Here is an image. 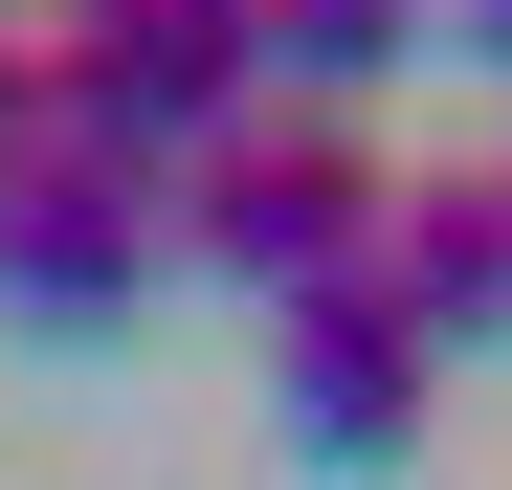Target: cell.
Here are the masks:
<instances>
[{
  "mask_svg": "<svg viewBox=\"0 0 512 490\" xmlns=\"http://www.w3.org/2000/svg\"><path fill=\"white\" fill-rule=\"evenodd\" d=\"M379 223H401V156L357 112H245L179 179V268H223L245 312H334V290H379Z\"/></svg>",
  "mask_w": 512,
  "mask_h": 490,
  "instance_id": "cell-1",
  "label": "cell"
},
{
  "mask_svg": "<svg viewBox=\"0 0 512 490\" xmlns=\"http://www.w3.org/2000/svg\"><path fill=\"white\" fill-rule=\"evenodd\" d=\"M245 112H268L245 0H67V45H45V156H90V179H156V201H179Z\"/></svg>",
  "mask_w": 512,
  "mask_h": 490,
  "instance_id": "cell-2",
  "label": "cell"
},
{
  "mask_svg": "<svg viewBox=\"0 0 512 490\" xmlns=\"http://www.w3.org/2000/svg\"><path fill=\"white\" fill-rule=\"evenodd\" d=\"M156 268H179V201L156 179H90V156H23L0 179V312L23 335H134Z\"/></svg>",
  "mask_w": 512,
  "mask_h": 490,
  "instance_id": "cell-3",
  "label": "cell"
},
{
  "mask_svg": "<svg viewBox=\"0 0 512 490\" xmlns=\"http://www.w3.org/2000/svg\"><path fill=\"white\" fill-rule=\"evenodd\" d=\"M423 379H446V357H423L379 290H334V312H268V424H290L312 468H401V446H423Z\"/></svg>",
  "mask_w": 512,
  "mask_h": 490,
  "instance_id": "cell-4",
  "label": "cell"
},
{
  "mask_svg": "<svg viewBox=\"0 0 512 490\" xmlns=\"http://www.w3.org/2000/svg\"><path fill=\"white\" fill-rule=\"evenodd\" d=\"M379 312H401L423 357H512V156L401 179V223H379Z\"/></svg>",
  "mask_w": 512,
  "mask_h": 490,
  "instance_id": "cell-5",
  "label": "cell"
},
{
  "mask_svg": "<svg viewBox=\"0 0 512 490\" xmlns=\"http://www.w3.org/2000/svg\"><path fill=\"white\" fill-rule=\"evenodd\" d=\"M245 45H268V112H357L446 45V0H245Z\"/></svg>",
  "mask_w": 512,
  "mask_h": 490,
  "instance_id": "cell-6",
  "label": "cell"
},
{
  "mask_svg": "<svg viewBox=\"0 0 512 490\" xmlns=\"http://www.w3.org/2000/svg\"><path fill=\"white\" fill-rule=\"evenodd\" d=\"M446 45H468V67H512V0H446Z\"/></svg>",
  "mask_w": 512,
  "mask_h": 490,
  "instance_id": "cell-7",
  "label": "cell"
}]
</instances>
